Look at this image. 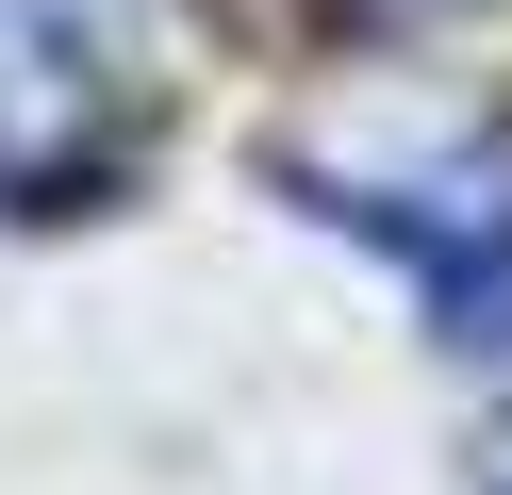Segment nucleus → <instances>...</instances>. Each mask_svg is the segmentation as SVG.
Segmentation results:
<instances>
[{
    "mask_svg": "<svg viewBox=\"0 0 512 495\" xmlns=\"http://www.w3.org/2000/svg\"><path fill=\"white\" fill-rule=\"evenodd\" d=\"M265 182L298 215H331L347 248H380L446 347L512 363V132L496 116H413V99L314 116V132L265 149Z\"/></svg>",
    "mask_w": 512,
    "mask_h": 495,
    "instance_id": "f257e3e1",
    "label": "nucleus"
},
{
    "mask_svg": "<svg viewBox=\"0 0 512 495\" xmlns=\"http://www.w3.org/2000/svg\"><path fill=\"white\" fill-rule=\"evenodd\" d=\"M149 149L116 0H0V215H83Z\"/></svg>",
    "mask_w": 512,
    "mask_h": 495,
    "instance_id": "f03ea898",
    "label": "nucleus"
},
{
    "mask_svg": "<svg viewBox=\"0 0 512 495\" xmlns=\"http://www.w3.org/2000/svg\"><path fill=\"white\" fill-rule=\"evenodd\" d=\"M479 495H512V429H496V446H479Z\"/></svg>",
    "mask_w": 512,
    "mask_h": 495,
    "instance_id": "7ed1b4c3",
    "label": "nucleus"
}]
</instances>
